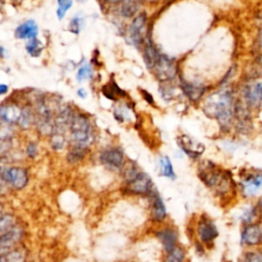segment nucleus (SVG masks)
<instances>
[{
    "instance_id": "obj_1",
    "label": "nucleus",
    "mask_w": 262,
    "mask_h": 262,
    "mask_svg": "<svg viewBox=\"0 0 262 262\" xmlns=\"http://www.w3.org/2000/svg\"><path fill=\"white\" fill-rule=\"evenodd\" d=\"M198 176L212 193L222 200H230L237 193V183L230 171L217 166L211 161H203L198 168Z\"/></svg>"
},
{
    "instance_id": "obj_2",
    "label": "nucleus",
    "mask_w": 262,
    "mask_h": 262,
    "mask_svg": "<svg viewBox=\"0 0 262 262\" xmlns=\"http://www.w3.org/2000/svg\"><path fill=\"white\" fill-rule=\"evenodd\" d=\"M204 112L221 125H227L233 115V99L229 91H219L210 95L204 104Z\"/></svg>"
},
{
    "instance_id": "obj_3",
    "label": "nucleus",
    "mask_w": 262,
    "mask_h": 262,
    "mask_svg": "<svg viewBox=\"0 0 262 262\" xmlns=\"http://www.w3.org/2000/svg\"><path fill=\"white\" fill-rule=\"evenodd\" d=\"M69 132L71 145L89 148V146L94 142V128L90 118L85 113H74L69 127Z\"/></svg>"
},
{
    "instance_id": "obj_4",
    "label": "nucleus",
    "mask_w": 262,
    "mask_h": 262,
    "mask_svg": "<svg viewBox=\"0 0 262 262\" xmlns=\"http://www.w3.org/2000/svg\"><path fill=\"white\" fill-rule=\"evenodd\" d=\"M194 235L198 245L205 250L212 249L219 236V230L214 220L205 213L198 216L194 222Z\"/></svg>"
},
{
    "instance_id": "obj_5",
    "label": "nucleus",
    "mask_w": 262,
    "mask_h": 262,
    "mask_svg": "<svg viewBox=\"0 0 262 262\" xmlns=\"http://www.w3.org/2000/svg\"><path fill=\"white\" fill-rule=\"evenodd\" d=\"M262 187V171L257 169L245 170L239 174L237 189L246 199L254 198Z\"/></svg>"
},
{
    "instance_id": "obj_6",
    "label": "nucleus",
    "mask_w": 262,
    "mask_h": 262,
    "mask_svg": "<svg viewBox=\"0 0 262 262\" xmlns=\"http://www.w3.org/2000/svg\"><path fill=\"white\" fill-rule=\"evenodd\" d=\"M156 189L157 188L152 182V179L147 173L143 171H140L133 179L125 182L123 187L125 193L129 195L144 198H148L150 193Z\"/></svg>"
},
{
    "instance_id": "obj_7",
    "label": "nucleus",
    "mask_w": 262,
    "mask_h": 262,
    "mask_svg": "<svg viewBox=\"0 0 262 262\" xmlns=\"http://www.w3.org/2000/svg\"><path fill=\"white\" fill-rule=\"evenodd\" d=\"M101 165L113 172H121L126 164L125 155L120 146H108L103 148L98 156Z\"/></svg>"
},
{
    "instance_id": "obj_8",
    "label": "nucleus",
    "mask_w": 262,
    "mask_h": 262,
    "mask_svg": "<svg viewBox=\"0 0 262 262\" xmlns=\"http://www.w3.org/2000/svg\"><path fill=\"white\" fill-rule=\"evenodd\" d=\"M1 176L6 185L14 190L24 189L29 183V172L21 166H9L2 170Z\"/></svg>"
},
{
    "instance_id": "obj_9",
    "label": "nucleus",
    "mask_w": 262,
    "mask_h": 262,
    "mask_svg": "<svg viewBox=\"0 0 262 262\" xmlns=\"http://www.w3.org/2000/svg\"><path fill=\"white\" fill-rule=\"evenodd\" d=\"M146 24H147L146 13L140 12L133 17L128 28V37L132 42V44L138 49L140 47H143V44L147 37Z\"/></svg>"
},
{
    "instance_id": "obj_10",
    "label": "nucleus",
    "mask_w": 262,
    "mask_h": 262,
    "mask_svg": "<svg viewBox=\"0 0 262 262\" xmlns=\"http://www.w3.org/2000/svg\"><path fill=\"white\" fill-rule=\"evenodd\" d=\"M150 71H152L155 77L162 83H168L172 81L177 75L175 61L165 54L159 55L154 68Z\"/></svg>"
},
{
    "instance_id": "obj_11",
    "label": "nucleus",
    "mask_w": 262,
    "mask_h": 262,
    "mask_svg": "<svg viewBox=\"0 0 262 262\" xmlns=\"http://www.w3.org/2000/svg\"><path fill=\"white\" fill-rule=\"evenodd\" d=\"M239 244L246 249L262 247V223L256 222L243 225Z\"/></svg>"
},
{
    "instance_id": "obj_12",
    "label": "nucleus",
    "mask_w": 262,
    "mask_h": 262,
    "mask_svg": "<svg viewBox=\"0 0 262 262\" xmlns=\"http://www.w3.org/2000/svg\"><path fill=\"white\" fill-rule=\"evenodd\" d=\"M25 237V229L20 224L16 223L8 231L0 234V254L11 251L19 247Z\"/></svg>"
},
{
    "instance_id": "obj_13",
    "label": "nucleus",
    "mask_w": 262,
    "mask_h": 262,
    "mask_svg": "<svg viewBox=\"0 0 262 262\" xmlns=\"http://www.w3.org/2000/svg\"><path fill=\"white\" fill-rule=\"evenodd\" d=\"M155 236L161 243L165 254L171 252L179 245L178 230L170 225H165L155 232Z\"/></svg>"
},
{
    "instance_id": "obj_14",
    "label": "nucleus",
    "mask_w": 262,
    "mask_h": 262,
    "mask_svg": "<svg viewBox=\"0 0 262 262\" xmlns=\"http://www.w3.org/2000/svg\"><path fill=\"white\" fill-rule=\"evenodd\" d=\"M177 144L179 148L192 160H198L205 151V145L187 134L179 135L177 137Z\"/></svg>"
},
{
    "instance_id": "obj_15",
    "label": "nucleus",
    "mask_w": 262,
    "mask_h": 262,
    "mask_svg": "<svg viewBox=\"0 0 262 262\" xmlns=\"http://www.w3.org/2000/svg\"><path fill=\"white\" fill-rule=\"evenodd\" d=\"M147 199L149 201V214L151 221L158 224L164 223L167 219L168 213L166 205L161 194L156 189L150 193V195Z\"/></svg>"
},
{
    "instance_id": "obj_16",
    "label": "nucleus",
    "mask_w": 262,
    "mask_h": 262,
    "mask_svg": "<svg viewBox=\"0 0 262 262\" xmlns=\"http://www.w3.org/2000/svg\"><path fill=\"white\" fill-rule=\"evenodd\" d=\"M23 106L17 102L5 101L0 104V121L9 125H17Z\"/></svg>"
},
{
    "instance_id": "obj_17",
    "label": "nucleus",
    "mask_w": 262,
    "mask_h": 262,
    "mask_svg": "<svg viewBox=\"0 0 262 262\" xmlns=\"http://www.w3.org/2000/svg\"><path fill=\"white\" fill-rule=\"evenodd\" d=\"M14 131L12 125L0 121V158L7 156L13 147Z\"/></svg>"
},
{
    "instance_id": "obj_18",
    "label": "nucleus",
    "mask_w": 262,
    "mask_h": 262,
    "mask_svg": "<svg viewBox=\"0 0 262 262\" xmlns=\"http://www.w3.org/2000/svg\"><path fill=\"white\" fill-rule=\"evenodd\" d=\"M39 33L38 25L33 19H28L18 25L14 30V37L18 40H31L37 38Z\"/></svg>"
},
{
    "instance_id": "obj_19",
    "label": "nucleus",
    "mask_w": 262,
    "mask_h": 262,
    "mask_svg": "<svg viewBox=\"0 0 262 262\" xmlns=\"http://www.w3.org/2000/svg\"><path fill=\"white\" fill-rule=\"evenodd\" d=\"M142 48H143V54H142L143 61L146 66V68L148 70H151L161 53L158 51V49L156 48V46L154 45L152 41L150 40V38L148 36L146 37Z\"/></svg>"
},
{
    "instance_id": "obj_20",
    "label": "nucleus",
    "mask_w": 262,
    "mask_h": 262,
    "mask_svg": "<svg viewBox=\"0 0 262 262\" xmlns=\"http://www.w3.org/2000/svg\"><path fill=\"white\" fill-rule=\"evenodd\" d=\"M239 219H241L243 225L262 221L260 210H259V208L257 207L256 204L248 205V206L244 207L241 211Z\"/></svg>"
},
{
    "instance_id": "obj_21",
    "label": "nucleus",
    "mask_w": 262,
    "mask_h": 262,
    "mask_svg": "<svg viewBox=\"0 0 262 262\" xmlns=\"http://www.w3.org/2000/svg\"><path fill=\"white\" fill-rule=\"evenodd\" d=\"M119 5V13L125 18L135 16L140 7L138 0H122Z\"/></svg>"
},
{
    "instance_id": "obj_22",
    "label": "nucleus",
    "mask_w": 262,
    "mask_h": 262,
    "mask_svg": "<svg viewBox=\"0 0 262 262\" xmlns=\"http://www.w3.org/2000/svg\"><path fill=\"white\" fill-rule=\"evenodd\" d=\"M0 262H28L27 252L19 246L11 251L0 254Z\"/></svg>"
},
{
    "instance_id": "obj_23",
    "label": "nucleus",
    "mask_w": 262,
    "mask_h": 262,
    "mask_svg": "<svg viewBox=\"0 0 262 262\" xmlns=\"http://www.w3.org/2000/svg\"><path fill=\"white\" fill-rule=\"evenodd\" d=\"M181 88L183 93L192 101L199 100L205 91L204 87L193 83H188V82H182Z\"/></svg>"
},
{
    "instance_id": "obj_24",
    "label": "nucleus",
    "mask_w": 262,
    "mask_h": 262,
    "mask_svg": "<svg viewBox=\"0 0 262 262\" xmlns=\"http://www.w3.org/2000/svg\"><path fill=\"white\" fill-rule=\"evenodd\" d=\"M159 166H160V174L163 177L168 179L174 180L176 178V173L173 168V164L168 156H162L159 159Z\"/></svg>"
},
{
    "instance_id": "obj_25",
    "label": "nucleus",
    "mask_w": 262,
    "mask_h": 262,
    "mask_svg": "<svg viewBox=\"0 0 262 262\" xmlns=\"http://www.w3.org/2000/svg\"><path fill=\"white\" fill-rule=\"evenodd\" d=\"M89 148L77 146V145H71L68 154H67V161L70 164H78L80 163L87 155Z\"/></svg>"
},
{
    "instance_id": "obj_26",
    "label": "nucleus",
    "mask_w": 262,
    "mask_h": 262,
    "mask_svg": "<svg viewBox=\"0 0 262 262\" xmlns=\"http://www.w3.org/2000/svg\"><path fill=\"white\" fill-rule=\"evenodd\" d=\"M237 262H262V249H246L239 256Z\"/></svg>"
},
{
    "instance_id": "obj_27",
    "label": "nucleus",
    "mask_w": 262,
    "mask_h": 262,
    "mask_svg": "<svg viewBox=\"0 0 262 262\" xmlns=\"http://www.w3.org/2000/svg\"><path fill=\"white\" fill-rule=\"evenodd\" d=\"M49 143L52 149L59 151L62 150L68 143V139H67V135L66 133H61V132H52L49 136Z\"/></svg>"
},
{
    "instance_id": "obj_28",
    "label": "nucleus",
    "mask_w": 262,
    "mask_h": 262,
    "mask_svg": "<svg viewBox=\"0 0 262 262\" xmlns=\"http://www.w3.org/2000/svg\"><path fill=\"white\" fill-rule=\"evenodd\" d=\"M25 48H26L27 53L30 56L39 57L42 54L43 50H44V45L38 38H34V39L28 40L26 42Z\"/></svg>"
},
{
    "instance_id": "obj_29",
    "label": "nucleus",
    "mask_w": 262,
    "mask_h": 262,
    "mask_svg": "<svg viewBox=\"0 0 262 262\" xmlns=\"http://www.w3.org/2000/svg\"><path fill=\"white\" fill-rule=\"evenodd\" d=\"M163 262H186V252L183 247L178 245L175 249L166 254Z\"/></svg>"
},
{
    "instance_id": "obj_30",
    "label": "nucleus",
    "mask_w": 262,
    "mask_h": 262,
    "mask_svg": "<svg viewBox=\"0 0 262 262\" xmlns=\"http://www.w3.org/2000/svg\"><path fill=\"white\" fill-rule=\"evenodd\" d=\"M102 93L111 100H117L118 96H125V92L117 85L115 81L111 82L107 85H104L102 88Z\"/></svg>"
},
{
    "instance_id": "obj_31",
    "label": "nucleus",
    "mask_w": 262,
    "mask_h": 262,
    "mask_svg": "<svg viewBox=\"0 0 262 262\" xmlns=\"http://www.w3.org/2000/svg\"><path fill=\"white\" fill-rule=\"evenodd\" d=\"M92 77H93V69L89 63L84 62L83 64H81L79 67V69L77 71V74H76V79H77L78 82L82 83V82L88 81Z\"/></svg>"
},
{
    "instance_id": "obj_32",
    "label": "nucleus",
    "mask_w": 262,
    "mask_h": 262,
    "mask_svg": "<svg viewBox=\"0 0 262 262\" xmlns=\"http://www.w3.org/2000/svg\"><path fill=\"white\" fill-rule=\"evenodd\" d=\"M17 222L15 221V218L10 213H2L0 215V234L8 231L10 228H12Z\"/></svg>"
},
{
    "instance_id": "obj_33",
    "label": "nucleus",
    "mask_w": 262,
    "mask_h": 262,
    "mask_svg": "<svg viewBox=\"0 0 262 262\" xmlns=\"http://www.w3.org/2000/svg\"><path fill=\"white\" fill-rule=\"evenodd\" d=\"M73 6V0H57V8H56V16L59 20H61L67 11Z\"/></svg>"
},
{
    "instance_id": "obj_34",
    "label": "nucleus",
    "mask_w": 262,
    "mask_h": 262,
    "mask_svg": "<svg viewBox=\"0 0 262 262\" xmlns=\"http://www.w3.org/2000/svg\"><path fill=\"white\" fill-rule=\"evenodd\" d=\"M130 110L128 108L127 104H121L114 108V117L119 122H125L127 118H129Z\"/></svg>"
},
{
    "instance_id": "obj_35",
    "label": "nucleus",
    "mask_w": 262,
    "mask_h": 262,
    "mask_svg": "<svg viewBox=\"0 0 262 262\" xmlns=\"http://www.w3.org/2000/svg\"><path fill=\"white\" fill-rule=\"evenodd\" d=\"M82 26H83V19H82L80 16L77 15V16L73 17V18L70 20V23H69V30H70L72 33L78 35V34L80 33L81 29H82Z\"/></svg>"
},
{
    "instance_id": "obj_36",
    "label": "nucleus",
    "mask_w": 262,
    "mask_h": 262,
    "mask_svg": "<svg viewBox=\"0 0 262 262\" xmlns=\"http://www.w3.org/2000/svg\"><path fill=\"white\" fill-rule=\"evenodd\" d=\"M25 151H26V155H27V157H28V158H30V159L34 160V159L38 156V154H39L38 144H37L36 142H34V141H30V142H28V144H27V146H26Z\"/></svg>"
},
{
    "instance_id": "obj_37",
    "label": "nucleus",
    "mask_w": 262,
    "mask_h": 262,
    "mask_svg": "<svg viewBox=\"0 0 262 262\" xmlns=\"http://www.w3.org/2000/svg\"><path fill=\"white\" fill-rule=\"evenodd\" d=\"M253 93H254L255 97L262 99V80L256 84V86L254 87Z\"/></svg>"
},
{
    "instance_id": "obj_38",
    "label": "nucleus",
    "mask_w": 262,
    "mask_h": 262,
    "mask_svg": "<svg viewBox=\"0 0 262 262\" xmlns=\"http://www.w3.org/2000/svg\"><path fill=\"white\" fill-rule=\"evenodd\" d=\"M142 97H143L149 104H152V103H154V98H152L151 94H149L147 91L142 90Z\"/></svg>"
},
{
    "instance_id": "obj_39",
    "label": "nucleus",
    "mask_w": 262,
    "mask_h": 262,
    "mask_svg": "<svg viewBox=\"0 0 262 262\" xmlns=\"http://www.w3.org/2000/svg\"><path fill=\"white\" fill-rule=\"evenodd\" d=\"M8 90H9V87L7 84H3V83L0 84V96L5 95L8 92Z\"/></svg>"
},
{
    "instance_id": "obj_40",
    "label": "nucleus",
    "mask_w": 262,
    "mask_h": 262,
    "mask_svg": "<svg viewBox=\"0 0 262 262\" xmlns=\"http://www.w3.org/2000/svg\"><path fill=\"white\" fill-rule=\"evenodd\" d=\"M77 95H78L80 98L84 99V98L87 97V91H86L84 88H79V89L77 90Z\"/></svg>"
},
{
    "instance_id": "obj_41",
    "label": "nucleus",
    "mask_w": 262,
    "mask_h": 262,
    "mask_svg": "<svg viewBox=\"0 0 262 262\" xmlns=\"http://www.w3.org/2000/svg\"><path fill=\"white\" fill-rule=\"evenodd\" d=\"M6 49L3 47V46H0V57L2 58V59H4V58H6Z\"/></svg>"
},
{
    "instance_id": "obj_42",
    "label": "nucleus",
    "mask_w": 262,
    "mask_h": 262,
    "mask_svg": "<svg viewBox=\"0 0 262 262\" xmlns=\"http://www.w3.org/2000/svg\"><path fill=\"white\" fill-rule=\"evenodd\" d=\"M256 205H257V207L259 208V210H260V213H261V218H262V196L257 201V203H256Z\"/></svg>"
},
{
    "instance_id": "obj_43",
    "label": "nucleus",
    "mask_w": 262,
    "mask_h": 262,
    "mask_svg": "<svg viewBox=\"0 0 262 262\" xmlns=\"http://www.w3.org/2000/svg\"><path fill=\"white\" fill-rule=\"evenodd\" d=\"M107 4H112V5H116V4H120V2L122 0H104Z\"/></svg>"
},
{
    "instance_id": "obj_44",
    "label": "nucleus",
    "mask_w": 262,
    "mask_h": 262,
    "mask_svg": "<svg viewBox=\"0 0 262 262\" xmlns=\"http://www.w3.org/2000/svg\"><path fill=\"white\" fill-rule=\"evenodd\" d=\"M3 213V208H2V205H1V203H0V215Z\"/></svg>"
}]
</instances>
